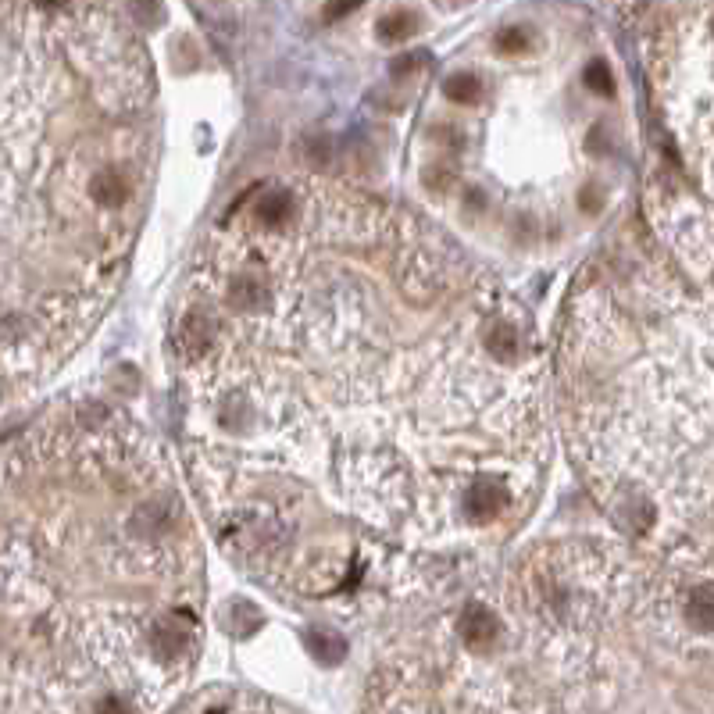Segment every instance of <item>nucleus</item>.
<instances>
[{"label": "nucleus", "instance_id": "1", "mask_svg": "<svg viewBox=\"0 0 714 714\" xmlns=\"http://www.w3.org/2000/svg\"><path fill=\"white\" fill-rule=\"evenodd\" d=\"M172 357L211 536L290 600H404L504 543L550 472L547 347L447 225L297 168L229 204Z\"/></svg>", "mask_w": 714, "mask_h": 714}, {"label": "nucleus", "instance_id": "2", "mask_svg": "<svg viewBox=\"0 0 714 714\" xmlns=\"http://www.w3.org/2000/svg\"><path fill=\"white\" fill-rule=\"evenodd\" d=\"M204 590L179 465L125 407L65 400L0 440V714H161Z\"/></svg>", "mask_w": 714, "mask_h": 714}, {"label": "nucleus", "instance_id": "3", "mask_svg": "<svg viewBox=\"0 0 714 714\" xmlns=\"http://www.w3.org/2000/svg\"><path fill=\"white\" fill-rule=\"evenodd\" d=\"M158 150V72L133 11L0 4V407L108 318Z\"/></svg>", "mask_w": 714, "mask_h": 714}, {"label": "nucleus", "instance_id": "4", "mask_svg": "<svg viewBox=\"0 0 714 714\" xmlns=\"http://www.w3.org/2000/svg\"><path fill=\"white\" fill-rule=\"evenodd\" d=\"M557 415L618 540L711 575V308L654 254L600 261L557 354Z\"/></svg>", "mask_w": 714, "mask_h": 714}, {"label": "nucleus", "instance_id": "5", "mask_svg": "<svg viewBox=\"0 0 714 714\" xmlns=\"http://www.w3.org/2000/svg\"><path fill=\"white\" fill-rule=\"evenodd\" d=\"M550 33L511 22L472 61L479 97L443 104L418 125V186L457 229L536 250L586 233L622 190L629 125L615 115L618 79L604 54L554 86L572 61L547 58Z\"/></svg>", "mask_w": 714, "mask_h": 714}, {"label": "nucleus", "instance_id": "6", "mask_svg": "<svg viewBox=\"0 0 714 714\" xmlns=\"http://www.w3.org/2000/svg\"><path fill=\"white\" fill-rule=\"evenodd\" d=\"M711 4L661 8L647 25V72L657 115L686 179L711 197Z\"/></svg>", "mask_w": 714, "mask_h": 714}]
</instances>
